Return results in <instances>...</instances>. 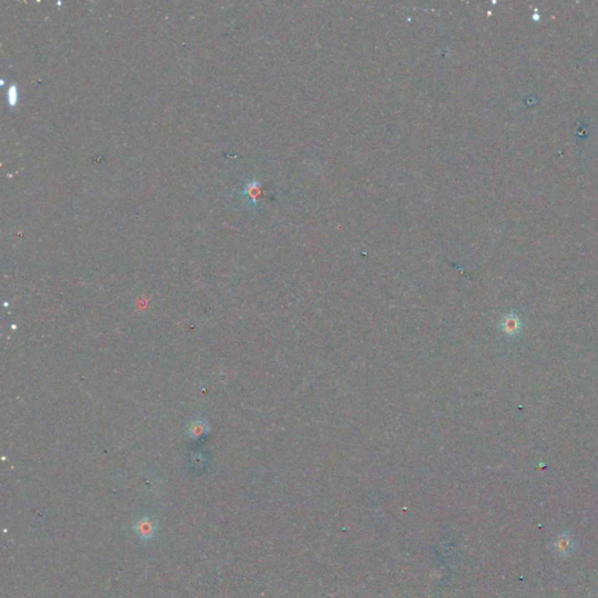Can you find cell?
Returning <instances> with one entry per match:
<instances>
[{"label": "cell", "instance_id": "6da1fadb", "mask_svg": "<svg viewBox=\"0 0 598 598\" xmlns=\"http://www.w3.org/2000/svg\"><path fill=\"white\" fill-rule=\"evenodd\" d=\"M240 194L242 195V198L245 200L246 204H248L250 208L257 211L258 207H260L258 206V199H260L262 195V181L252 180L246 182L240 191Z\"/></svg>", "mask_w": 598, "mask_h": 598}, {"label": "cell", "instance_id": "7a4b0ae2", "mask_svg": "<svg viewBox=\"0 0 598 598\" xmlns=\"http://www.w3.org/2000/svg\"><path fill=\"white\" fill-rule=\"evenodd\" d=\"M501 326H503V331L506 334H512L513 336V334L518 333L521 329L522 321L520 317L515 315V313H509V315L504 318Z\"/></svg>", "mask_w": 598, "mask_h": 598}, {"label": "cell", "instance_id": "3957f363", "mask_svg": "<svg viewBox=\"0 0 598 598\" xmlns=\"http://www.w3.org/2000/svg\"><path fill=\"white\" fill-rule=\"evenodd\" d=\"M156 525L150 519H141L139 522L135 525V529L137 534L139 535L140 539H149L151 538L153 533L156 532Z\"/></svg>", "mask_w": 598, "mask_h": 598}, {"label": "cell", "instance_id": "277c9868", "mask_svg": "<svg viewBox=\"0 0 598 598\" xmlns=\"http://www.w3.org/2000/svg\"><path fill=\"white\" fill-rule=\"evenodd\" d=\"M571 545L572 542L568 535H562V537H560L559 540L555 542L556 549H558L560 553H569V550H571Z\"/></svg>", "mask_w": 598, "mask_h": 598}, {"label": "cell", "instance_id": "5b68a950", "mask_svg": "<svg viewBox=\"0 0 598 598\" xmlns=\"http://www.w3.org/2000/svg\"><path fill=\"white\" fill-rule=\"evenodd\" d=\"M18 98H19V95H18V87L15 85H12L10 88H8L7 90V103L8 106L11 108H13L16 106V103H18Z\"/></svg>", "mask_w": 598, "mask_h": 598}]
</instances>
